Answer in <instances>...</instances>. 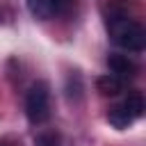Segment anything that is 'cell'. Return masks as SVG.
<instances>
[{
    "label": "cell",
    "instance_id": "obj_6",
    "mask_svg": "<svg viewBox=\"0 0 146 146\" xmlns=\"http://www.w3.org/2000/svg\"><path fill=\"white\" fill-rule=\"evenodd\" d=\"M27 9L39 21H46L52 16V2L50 0H27Z\"/></svg>",
    "mask_w": 146,
    "mask_h": 146
},
{
    "label": "cell",
    "instance_id": "obj_4",
    "mask_svg": "<svg viewBox=\"0 0 146 146\" xmlns=\"http://www.w3.org/2000/svg\"><path fill=\"white\" fill-rule=\"evenodd\" d=\"M107 121H110L112 128H116V130H125V128H130L137 119L128 112V107H125L123 100H121L119 105H112V107L107 110Z\"/></svg>",
    "mask_w": 146,
    "mask_h": 146
},
{
    "label": "cell",
    "instance_id": "obj_1",
    "mask_svg": "<svg viewBox=\"0 0 146 146\" xmlns=\"http://www.w3.org/2000/svg\"><path fill=\"white\" fill-rule=\"evenodd\" d=\"M107 34L119 48H123L128 52H141L146 46V32H144L141 23H137L128 16H112L107 21Z\"/></svg>",
    "mask_w": 146,
    "mask_h": 146
},
{
    "label": "cell",
    "instance_id": "obj_3",
    "mask_svg": "<svg viewBox=\"0 0 146 146\" xmlns=\"http://www.w3.org/2000/svg\"><path fill=\"white\" fill-rule=\"evenodd\" d=\"M107 66H110V73L116 75V78H121L123 82L132 80L137 75V71H139L137 62L130 55H125V52H110L107 55Z\"/></svg>",
    "mask_w": 146,
    "mask_h": 146
},
{
    "label": "cell",
    "instance_id": "obj_7",
    "mask_svg": "<svg viewBox=\"0 0 146 146\" xmlns=\"http://www.w3.org/2000/svg\"><path fill=\"white\" fill-rule=\"evenodd\" d=\"M34 146H62V141H59V135H57V132L46 130V132H41V135L34 139Z\"/></svg>",
    "mask_w": 146,
    "mask_h": 146
},
{
    "label": "cell",
    "instance_id": "obj_5",
    "mask_svg": "<svg viewBox=\"0 0 146 146\" xmlns=\"http://www.w3.org/2000/svg\"><path fill=\"white\" fill-rule=\"evenodd\" d=\"M123 87H125V82H123L121 78L112 75V73H105V75H100V78L96 80V89H98L103 96H119V94L123 91Z\"/></svg>",
    "mask_w": 146,
    "mask_h": 146
},
{
    "label": "cell",
    "instance_id": "obj_2",
    "mask_svg": "<svg viewBox=\"0 0 146 146\" xmlns=\"http://www.w3.org/2000/svg\"><path fill=\"white\" fill-rule=\"evenodd\" d=\"M25 114L27 121L41 125L50 116V87L43 80H36L25 94Z\"/></svg>",
    "mask_w": 146,
    "mask_h": 146
}]
</instances>
